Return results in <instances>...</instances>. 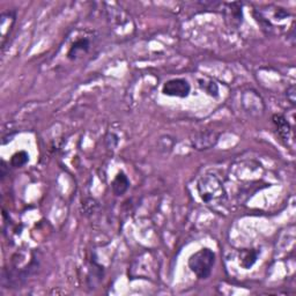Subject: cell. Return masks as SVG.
I'll return each instance as SVG.
<instances>
[{
  "label": "cell",
  "mask_w": 296,
  "mask_h": 296,
  "mask_svg": "<svg viewBox=\"0 0 296 296\" xmlns=\"http://www.w3.org/2000/svg\"><path fill=\"white\" fill-rule=\"evenodd\" d=\"M199 197L208 206H220L227 200L224 184L214 174L202 175L197 183Z\"/></svg>",
  "instance_id": "6da1fadb"
},
{
  "label": "cell",
  "mask_w": 296,
  "mask_h": 296,
  "mask_svg": "<svg viewBox=\"0 0 296 296\" xmlns=\"http://www.w3.org/2000/svg\"><path fill=\"white\" fill-rule=\"evenodd\" d=\"M215 264V253L211 249L203 248L189 258V267L199 279H207Z\"/></svg>",
  "instance_id": "7a4b0ae2"
},
{
  "label": "cell",
  "mask_w": 296,
  "mask_h": 296,
  "mask_svg": "<svg viewBox=\"0 0 296 296\" xmlns=\"http://www.w3.org/2000/svg\"><path fill=\"white\" fill-rule=\"evenodd\" d=\"M219 138L220 133L214 130H202L194 133L191 139V145L197 151H207L216 145Z\"/></svg>",
  "instance_id": "3957f363"
},
{
  "label": "cell",
  "mask_w": 296,
  "mask_h": 296,
  "mask_svg": "<svg viewBox=\"0 0 296 296\" xmlns=\"http://www.w3.org/2000/svg\"><path fill=\"white\" fill-rule=\"evenodd\" d=\"M191 86L185 79H171V80L164 82L162 87V92L166 96L180 97L185 99L190 94Z\"/></svg>",
  "instance_id": "277c9868"
},
{
  "label": "cell",
  "mask_w": 296,
  "mask_h": 296,
  "mask_svg": "<svg viewBox=\"0 0 296 296\" xmlns=\"http://www.w3.org/2000/svg\"><path fill=\"white\" fill-rule=\"evenodd\" d=\"M272 120L276 128L278 136H279L281 140L285 142V145H287L291 137V127L290 124L288 123V120H287L285 118V116L282 115H273Z\"/></svg>",
  "instance_id": "5b68a950"
},
{
  "label": "cell",
  "mask_w": 296,
  "mask_h": 296,
  "mask_svg": "<svg viewBox=\"0 0 296 296\" xmlns=\"http://www.w3.org/2000/svg\"><path fill=\"white\" fill-rule=\"evenodd\" d=\"M16 18V13L15 11H8L4 12L0 16V20H2V49H5V45H6V39L9 35V32L12 30V27L15 23Z\"/></svg>",
  "instance_id": "8992f818"
},
{
  "label": "cell",
  "mask_w": 296,
  "mask_h": 296,
  "mask_svg": "<svg viewBox=\"0 0 296 296\" xmlns=\"http://www.w3.org/2000/svg\"><path fill=\"white\" fill-rule=\"evenodd\" d=\"M90 42L86 37H82V39L77 40L74 43L71 45L68 52H67V58L74 60L77 59L79 55H81L83 53H87L88 50H89Z\"/></svg>",
  "instance_id": "52a82bcc"
},
{
  "label": "cell",
  "mask_w": 296,
  "mask_h": 296,
  "mask_svg": "<svg viewBox=\"0 0 296 296\" xmlns=\"http://www.w3.org/2000/svg\"><path fill=\"white\" fill-rule=\"evenodd\" d=\"M227 20L231 21V26L238 27L242 23V4L231 3L227 4L226 7Z\"/></svg>",
  "instance_id": "ba28073f"
},
{
  "label": "cell",
  "mask_w": 296,
  "mask_h": 296,
  "mask_svg": "<svg viewBox=\"0 0 296 296\" xmlns=\"http://www.w3.org/2000/svg\"><path fill=\"white\" fill-rule=\"evenodd\" d=\"M130 188V180L127 178V176L125 175L123 171L117 174V176L114 178L113 183H111V189H113V192L116 196H123V194L127 191Z\"/></svg>",
  "instance_id": "9c48e42d"
},
{
  "label": "cell",
  "mask_w": 296,
  "mask_h": 296,
  "mask_svg": "<svg viewBox=\"0 0 296 296\" xmlns=\"http://www.w3.org/2000/svg\"><path fill=\"white\" fill-rule=\"evenodd\" d=\"M258 259V251L253 249H247L242 250L239 252V265L242 266L244 270H249L251 268L254 263L257 262Z\"/></svg>",
  "instance_id": "30bf717a"
},
{
  "label": "cell",
  "mask_w": 296,
  "mask_h": 296,
  "mask_svg": "<svg viewBox=\"0 0 296 296\" xmlns=\"http://www.w3.org/2000/svg\"><path fill=\"white\" fill-rule=\"evenodd\" d=\"M29 161V155L25 151H18L12 156L11 159V165L14 168H21L25 165L27 162Z\"/></svg>",
  "instance_id": "8fae6325"
},
{
  "label": "cell",
  "mask_w": 296,
  "mask_h": 296,
  "mask_svg": "<svg viewBox=\"0 0 296 296\" xmlns=\"http://www.w3.org/2000/svg\"><path fill=\"white\" fill-rule=\"evenodd\" d=\"M199 86H200L203 90H205L208 95L211 96H217L219 92V88L214 81H205V80H199Z\"/></svg>",
  "instance_id": "7c38bea8"
},
{
  "label": "cell",
  "mask_w": 296,
  "mask_h": 296,
  "mask_svg": "<svg viewBox=\"0 0 296 296\" xmlns=\"http://www.w3.org/2000/svg\"><path fill=\"white\" fill-rule=\"evenodd\" d=\"M160 142H163V145L161 143L160 150H162V148H166V153H169L173 151L175 145V139L170 136H163L160 138Z\"/></svg>",
  "instance_id": "4fadbf2b"
},
{
  "label": "cell",
  "mask_w": 296,
  "mask_h": 296,
  "mask_svg": "<svg viewBox=\"0 0 296 296\" xmlns=\"http://www.w3.org/2000/svg\"><path fill=\"white\" fill-rule=\"evenodd\" d=\"M286 96H287V100H288L291 104L295 105L296 99H295V86L294 85H291L290 87L287 88Z\"/></svg>",
  "instance_id": "5bb4252c"
}]
</instances>
